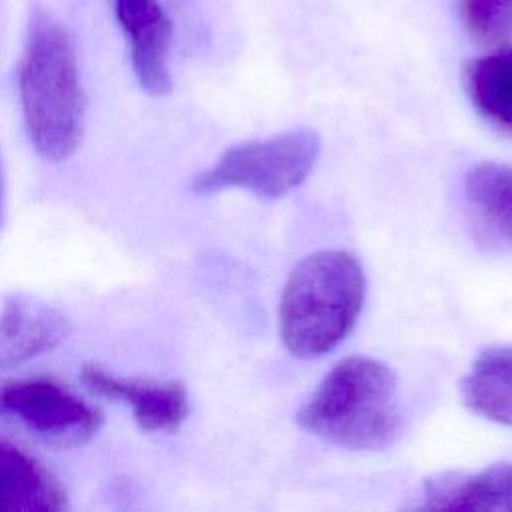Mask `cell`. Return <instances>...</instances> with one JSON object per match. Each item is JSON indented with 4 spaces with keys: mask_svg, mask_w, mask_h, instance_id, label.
Masks as SVG:
<instances>
[{
    "mask_svg": "<svg viewBox=\"0 0 512 512\" xmlns=\"http://www.w3.org/2000/svg\"><path fill=\"white\" fill-rule=\"evenodd\" d=\"M18 90L32 148L50 162L70 158L82 142L86 94L68 32L40 10L28 28Z\"/></svg>",
    "mask_w": 512,
    "mask_h": 512,
    "instance_id": "1",
    "label": "cell"
},
{
    "mask_svg": "<svg viewBox=\"0 0 512 512\" xmlns=\"http://www.w3.org/2000/svg\"><path fill=\"white\" fill-rule=\"evenodd\" d=\"M366 298V276L346 250L308 254L290 272L278 308L280 338L296 358L334 350L354 328Z\"/></svg>",
    "mask_w": 512,
    "mask_h": 512,
    "instance_id": "2",
    "label": "cell"
},
{
    "mask_svg": "<svg viewBox=\"0 0 512 512\" xmlns=\"http://www.w3.org/2000/svg\"><path fill=\"white\" fill-rule=\"evenodd\" d=\"M296 420L306 432L340 448H388L402 432L396 376L376 358H344L324 376Z\"/></svg>",
    "mask_w": 512,
    "mask_h": 512,
    "instance_id": "3",
    "label": "cell"
},
{
    "mask_svg": "<svg viewBox=\"0 0 512 512\" xmlns=\"http://www.w3.org/2000/svg\"><path fill=\"white\" fill-rule=\"evenodd\" d=\"M320 152L314 130H290L264 140L228 148L210 168L192 180L196 194L208 196L226 188H242L258 198L274 200L302 184Z\"/></svg>",
    "mask_w": 512,
    "mask_h": 512,
    "instance_id": "4",
    "label": "cell"
},
{
    "mask_svg": "<svg viewBox=\"0 0 512 512\" xmlns=\"http://www.w3.org/2000/svg\"><path fill=\"white\" fill-rule=\"evenodd\" d=\"M0 416L60 446L86 442L104 420L96 404L52 376L0 378Z\"/></svg>",
    "mask_w": 512,
    "mask_h": 512,
    "instance_id": "5",
    "label": "cell"
},
{
    "mask_svg": "<svg viewBox=\"0 0 512 512\" xmlns=\"http://www.w3.org/2000/svg\"><path fill=\"white\" fill-rule=\"evenodd\" d=\"M80 380L90 394L128 406L144 432H176L190 414L188 390L178 380L122 376L98 364H84Z\"/></svg>",
    "mask_w": 512,
    "mask_h": 512,
    "instance_id": "6",
    "label": "cell"
},
{
    "mask_svg": "<svg viewBox=\"0 0 512 512\" xmlns=\"http://www.w3.org/2000/svg\"><path fill=\"white\" fill-rule=\"evenodd\" d=\"M114 12L130 44V60L140 86L154 96L168 94L172 22L164 8L158 0H114Z\"/></svg>",
    "mask_w": 512,
    "mask_h": 512,
    "instance_id": "7",
    "label": "cell"
},
{
    "mask_svg": "<svg viewBox=\"0 0 512 512\" xmlns=\"http://www.w3.org/2000/svg\"><path fill=\"white\" fill-rule=\"evenodd\" d=\"M70 334L68 318L48 302L12 296L0 308V366L16 368L56 350Z\"/></svg>",
    "mask_w": 512,
    "mask_h": 512,
    "instance_id": "8",
    "label": "cell"
},
{
    "mask_svg": "<svg viewBox=\"0 0 512 512\" xmlns=\"http://www.w3.org/2000/svg\"><path fill=\"white\" fill-rule=\"evenodd\" d=\"M66 492L30 452L0 438V512H60Z\"/></svg>",
    "mask_w": 512,
    "mask_h": 512,
    "instance_id": "9",
    "label": "cell"
},
{
    "mask_svg": "<svg viewBox=\"0 0 512 512\" xmlns=\"http://www.w3.org/2000/svg\"><path fill=\"white\" fill-rule=\"evenodd\" d=\"M464 404L502 426L512 428V346H488L460 382Z\"/></svg>",
    "mask_w": 512,
    "mask_h": 512,
    "instance_id": "10",
    "label": "cell"
},
{
    "mask_svg": "<svg viewBox=\"0 0 512 512\" xmlns=\"http://www.w3.org/2000/svg\"><path fill=\"white\" fill-rule=\"evenodd\" d=\"M426 510H512V466H492L468 476L426 482Z\"/></svg>",
    "mask_w": 512,
    "mask_h": 512,
    "instance_id": "11",
    "label": "cell"
},
{
    "mask_svg": "<svg viewBox=\"0 0 512 512\" xmlns=\"http://www.w3.org/2000/svg\"><path fill=\"white\" fill-rule=\"evenodd\" d=\"M464 84L476 110L494 126L512 132V46L468 62Z\"/></svg>",
    "mask_w": 512,
    "mask_h": 512,
    "instance_id": "12",
    "label": "cell"
},
{
    "mask_svg": "<svg viewBox=\"0 0 512 512\" xmlns=\"http://www.w3.org/2000/svg\"><path fill=\"white\" fill-rule=\"evenodd\" d=\"M464 186L478 214L512 240V166L480 162L468 172Z\"/></svg>",
    "mask_w": 512,
    "mask_h": 512,
    "instance_id": "13",
    "label": "cell"
},
{
    "mask_svg": "<svg viewBox=\"0 0 512 512\" xmlns=\"http://www.w3.org/2000/svg\"><path fill=\"white\" fill-rule=\"evenodd\" d=\"M460 18L478 44H496L512 36V0H462Z\"/></svg>",
    "mask_w": 512,
    "mask_h": 512,
    "instance_id": "14",
    "label": "cell"
},
{
    "mask_svg": "<svg viewBox=\"0 0 512 512\" xmlns=\"http://www.w3.org/2000/svg\"><path fill=\"white\" fill-rule=\"evenodd\" d=\"M2 208H4V176H2V162H0V222H2Z\"/></svg>",
    "mask_w": 512,
    "mask_h": 512,
    "instance_id": "15",
    "label": "cell"
}]
</instances>
